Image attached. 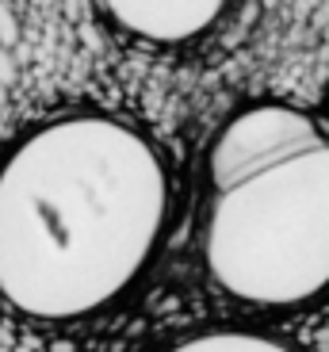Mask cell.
Segmentation results:
<instances>
[{"instance_id":"1","label":"cell","mask_w":329,"mask_h":352,"mask_svg":"<svg viewBox=\"0 0 329 352\" xmlns=\"http://www.w3.org/2000/svg\"><path fill=\"white\" fill-rule=\"evenodd\" d=\"M172 173L111 111L50 115L0 153V307L35 326L115 310L161 256Z\"/></svg>"},{"instance_id":"2","label":"cell","mask_w":329,"mask_h":352,"mask_svg":"<svg viewBox=\"0 0 329 352\" xmlns=\"http://www.w3.org/2000/svg\"><path fill=\"white\" fill-rule=\"evenodd\" d=\"M196 253L207 283L249 314L329 299V123L291 100H249L199 153Z\"/></svg>"},{"instance_id":"3","label":"cell","mask_w":329,"mask_h":352,"mask_svg":"<svg viewBox=\"0 0 329 352\" xmlns=\"http://www.w3.org/2000/svg\"><path fill=\"white\" fill-rule=\"evenodd\" d=\"M111 23L150 46H180L211 31L230 0H96Z\"/></svg>"},{"instance_id":"4","label":"cell","mask_w":329,"mask_h":352,"mask_svg":"<svg viewBox=\"0 0 329 352\" xmlns=\"http://www.w3.org/2000/svg\"><path fill=\"white\" fill-rule=\"evenodd\" d=\"M150 352H314L303 341L257 322H211L165 337Z\"/></svg>"},{"instance_id":"5","label":"cell","mask_w":329,"mask_h":352,"mask_svg":"<svg viewBox=\"0 0 329 352\" xmlns=\"http://www.w3.org/2000/svg\"><path fill=\"white\" fill-rule=\"evenodd\" d=\"M16 43H19V19H16V12L0 0V50H12Z\"/></svg>"},{"instance_id":"6","label":"cell","mask_w":329,"mask_h":352,"mask_svg":"<svg viewBox=\"0 0 329 352\" xmlns=\"http://www.w3.org/2000/svg\"><path fill=\"white\" fill-rule=\"evenodd\" d=\"M0 85L4 88L16 85V62H12V50H0Z\"/></svg>"},{"instance_id":"7","label":"cell","mask_w":329,"mask_h":352,"mask_svg":"<svg viewBox=\"0 0 329 352\" xmlns=\"http://www.w3.org/2000/svg\"><path fill=\"white\" fill-rule=\"evenodd\" d=\"M4 107H8V88L0 85V115H4Z\"/></svg>"}]
</instances>
